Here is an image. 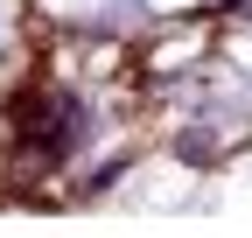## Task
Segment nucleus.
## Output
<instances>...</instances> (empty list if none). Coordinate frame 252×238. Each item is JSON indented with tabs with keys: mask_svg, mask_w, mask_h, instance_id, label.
I'll return each mask as SVG.
<instances>
[]
</instances>
